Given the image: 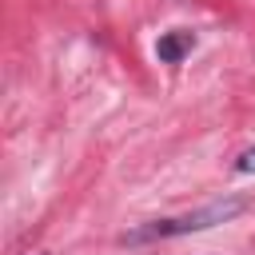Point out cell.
<instances>
[{
  "mask_svg": "<svg viewBox=\"0 0 255 255\" xmlns=\"http://www.w3.org/2000/svg\"><path fill=\"white\" fill-rule=\"evenodd\" d=\"M36 255H44V251H36Z\"/></svg>",
  "mask_w": 255,
  "mask_h": 255,
  "instance_id": "cell-4",
  "label": "cell"
},
{
  "mask_svg": "<svg viewBox=\"0 0 255 255\" xmlns=\"http://www.w3.org/2000/svg\"><path fill=\"white\" fill-rule=\"evenodd\" d=\"M247 211V199H215V203H203V207H195V211H183V215H171V219H151V223H143V227H135V231H128V235H120V243H151V239H175V235H191V231H207V227H215V223H227V219H235V215H243Z\"/></svg>",
  "mask_w": 255,
  "mask_h": 255,
  "instance_id": "cell-1",
  "label": "cell"
},
{
  "mask_svg": "<svg viewBox=\"0 0 255 255\" xmlns=\"http://www.w3.org/2000/svg\"><path fill=\"white\" fill-rule=\"evenodd\" d=\"M191 48H195V32H187V28H171V32H163V36H159L155 56H159L163 64H179Z\"/></svg>",
  "mask_w": 255,
  "mask_h": 255,
  "instance_id": "cell-2",
  "label": "cell"
},
{
  "mask_svg": "<svg viewBox=\"0 0 255 255\" xmlns=\"http://www.w3.org/2000/svg\"><path fill=\"white\" fill-rule=\"evenodd\" d=\"M235 171H239V175H247V171H255V147H247V151H239V159H235Z\"/></svg>",
  "mask_w": 255,
  "mask_h": 255,
  "instance_id": "cell-3",
  "label": "cell"
}]
</instances>
